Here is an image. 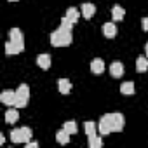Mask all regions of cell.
I'll return each mask as SVG.
<instances>
[{
	"instance_id": "cell-5",
	"label": "cell",
	"mask_w": 148,
	"mask_h": 148,
	"mask_svg": "<svg viewBox=\"0 0 148 148\" xmlns=\"http://www.w3.org/2000/svg\"><path fill=\"white\" fill-rule=\"evenodd\" d=\"M14 99H16V91H4L2 94H0V101H2L4 105L7 106H14Z\"/></svg>"
},
{
	"instance_id": "cell-18",
	"label": "cell",
	"mask_w": 148,
	"mask_h": 148,
	"mask_svg": "<svg viewBox=\"0 0 148 148\" xmlns=\"http://www.w3.org/2000/svg\"><path fill=\"white\" fill-rule=\"evenodd\" d=\"M120 92L125 94V96L134 94V84H132V82H124V84L120 86Z\"/></svg>"
},
{
	"instance_id": "cell-28",
	"label": "cell",
	"mask_w": 148,
	"mask_h": 148,
	"mask_svg": "<svg viewBox=\"0 0 148 148\" xmlns=\"http://www.w3.org/2000/svg\"><path fill=\"white\" fill-rule=\"evenodd\" d=\"M145 51H146V58H148V42H146V47H145Z\"/></svg>"
},
{
	"instance_id": "cell-12",
	"label": "cell",
	"mask_w": 148,
	"mask_h": 148,
	"mask_svg": "<svg viewBox=\"0 0 148 148\" xmlns=\"http://www.w3.org/2000/svg\"><path fill=\"white\" fill-rule=\"evenodd\" d=\"M58 86H59V92H61V94H70V91H71V82H70V80L59 79Z\"/></svg>"
},
{
	"instance_id": "cell-2",
	"label": "cell",
	"mask_w": 148,
	"mask_h": 148,
	"mask_svg": "<svg viewBox=\"0 0 148 148\" xmlns=\"http://www.w3.org/2000/svg\"><path fill=\"white\" fill-rule=\"evenodd\" d=\"M12 143H28L32 139V129L30 127H19L11 132Z\"/></svg>"
},
{
	"instance_id": "cell-19",
	"label": "cell",
	"mask_w": 148,
	"mask_h": 148,
	"mask_svg": "<svg viewBox=\"0 0 148 148\" xmlns=\"http://www.w3.org/2000/svg\"><path fill=\"white\" fill-rule=\"evenodd\" d=\"M56 139H58V143L66 145V143L70 141V134H68L64 129H61V131H58V132H56Z\"/></svg>"
},
{
	"instance_id": "cell-9",
	"label": "cell",
	"mask_w": 148,
	"mask_h": 148,
	"mask_svg": "<svg viewBox=\"0 0 148 148\" xmlns=\"http://www.w3.org/2000/svg\"><path fill=\"white\" fill-rule=\"evenodd\" d=\"M103 35L106 37V38H113L115 35H117V26H115V23H105L103 25Z\"/></svg>"
},
{
	"instance_id": "cell-1",
	"label": "cell",
	"mask_w": 148,
	"mask_h": 148,
	"mask_svg": "<svg viewBox=\"0 0 148 148\" xmlns=\"http://www.w3.org/2000/svg\"><path fill=\"white\" fill-rule=\"evenodd\" d=\"M71 42H73L71 32H64V30L58 28L56 32L51 33V44L54 47H64V45H70Z\"/></svg>"
},
{
	"instance_id": "cell-11",
	"label": "cell",
	"mask_w": 148,
	"mask_h": 148,
	"mask_svg": "<svg viewBox=\"0 0 148 148\" xmlns=\"http://www.w3.org/2000/svg\"><path fill=\"white\" fill-rule=\"evenodd\" d=\"M37 64L42 68V70H49L51 68V56L49 54H40L37 58Z\"/></svg>"
},
{
	"instance_id": "cell-29",
	"label": "cell",
	"mask_w": 148,
	"mask_h": 148,
	"mask_svg": "<svg viewBox=\"0 0 148 148\" xmlns=\"http://www.w3.org/2000/svg\"><path fill=\"white\" fill-rule=\"evenodd\" d=\"M9 2H18V0H9Z\"/></svg>"
},
{
	"instance_id": "cell-7",
	"label": "cell",
	"mask_w": 148,
	"mask_h": 148,
	"mask_svg": "<svg viewBox=\"0 0 148 148\" xmlns=\"http://www.w3.org/2000/svg\"><path fill=\"white\" fill-rule=\"evenodd\" d=\"M110 73H112V77L120 79V77H122V73H124V64H122L120 61L112 63V66H110Z\"/></svg>"
},
{
	"instance_id": "cell-24",
	"label": "cell",
	"mask_w": 148,
	"mask_h": 148,
	"mask_svg": "<svg viewBox=\"0 0 148 148\" xmlns=\"http://www.w3.org/2000/svg\"><path fill=\"white\" fill-rule=\"evenodd\" d=\"M59 28H61V30H64V32H71V28H73V23H71V21H70L66 16H64V18L61 19V25H59Z\"/></svg>"
},
{
	"instance_id": "cell-6",
	"label": "cell",
	"mask_w": 148,
	"mask_h": 148,
	"mask_svg": "<svg viewBox=\"0 0 148 148\" xmlns=\"http://www.w3.org/2000/svg\"><path fill=\"white\" fill-rule=\"evenodd\" d=\"M113 117V132H120L124 129V115L122 113H112Z\"/></svg>"
},
{
	"instance_id": "cell-16",
	"label": "cell",
	"mask_w": 148,
	"mask_h": 148,
	"mask_svg": "<svg viewBox=\"0 0 148 148\" xmlns=\"http://www.w3.org/2000/svg\"><path fill=\"white\" fill-rule=\"evenodd\" d=\"M124 16H125V9H122L120 5H113V9H112V18H113V21H120Z\"/></svg>"
},
{
	"instance_id": "cell-4",
	"label": "cell",
	"mask_w": 148,
	"mask_h": 148,
	"mask_svg": "<svg viewBox=\"0 0 148 148\" xmlns=\"http://www.w3.org/2000/svg\"><path fill=\"white\" fill-rule=\"evenodd\" d=\"M25 49V42H14V40H9L5 44V52L7 54H19L23 52Z\"/></svg>"
},
{
	"instance_id": "cell-17",
	"label": "cell",
	"mask_w": 148,
	"mask_h": 148,
	"mask_svg": "<svg viewBox=\"0 0 148 148\" xmlns=\"http://www.w3.org/2000/svg\"><path fill=\"white\" fill-rule=\"evenodd\" d=\"M66 18H68L71 23H77L79 18H80V14H79V11H77L75 7H70V9H66Z\"/></svg>"
},
{
	"instance_id": "cell-13",
	"label": "cell",
	"mask_w": 148,
	"mask_h": 148,
	"mask_svg": "<svg viewBox=\"0 0 148 148\" xmlns=\"http://www.w3.org/2000/svg\"><path fill=\"white\" fill-rule=\"evenodd\" d=\"M18 120H19V113H18V110L11 108V110L5 112V122H7V124H14V122H18Z\"/></svg>"
},
{
	"instance_id": "cell-15",
	"label": "cell",
	"mask_w": 148,
	"mask_h": 148,
	"mask_svg": "<svg viewBox=\"0 0 148 148\" xmlns=\"http://www.w3.org/2000/svg\"><path fill=\"white\" fill-rule=\"evenodd\" d=\"M63 129H64L70 136H71V134H77V131H79L75 120H68V122H64V124H63Z\"/></svg>"
},
{
	"instance_id": "cell-25",
	"label": "cell",
	"mask_w": 148,
	"mask_h": 148,
	"mask_svg": "<svg viewBox=\"0 0 148 148\" xmlns=\"http://www.w3.org/2000/svg\"><path fill=\"white\" fill-rule=\"evenodd\" d=\"M16 94H19V96H25V98H30V87H28L26 84H21V86L18 87Z\"/></svg>"
},
{
	"instance_id": "cell-27",
	"label": "cell",
	"mask_w": 148,
	"mask_h": 148,
	"mask_svg": "<svg viewBox=\"0 0 148 148\" xmlns=\"http://www.w3.org/2000/svg\"><path fill=\"white\" fill-rule=\"evenodd\" d=\"M26 146H28V148H37V146H38V143H37V141H28V143H26Z\"/></svg>"
},
{
	"instance_id": "cell-20",
	"label": "cell",
	"mask_w": 148,
	"mask_h": 148,
	"mask_svg": "<svg viewBox=\"0 0 148 148\" xmlns=\"http://www.w3.org/2000/svg\"><path fill=\"white\" fill-rule=\"evenodd\" d=\"M9 37H11V40H14V42H23V33H21L19 28H12V30L9 32Z\"/></svg>"
},
{
	"instance_id": "cell-26",
	"label": "cell",
	"mask_w": 148,
	"mask_h": 148,
	"mask_svg": "<svg viewBox=\"0 0 148 148\" xmlns=\"http://www.w3.org/2000/svg\"><path fill=\"white\" fill-rule=\"evenodd\" d=\"M141 26H143L145 32H148V18H143L141 19Z\"/></svg>"
},
{
	"instance_id": "cell-23",
	"label": "cell",
	"mask_w": 148,
	"mask_h": 148,
	"mask_svg": "<svg viewBox=\"0 0 148 148\" xmlns=\"http://www.w3.org/2000/svg\"><path fill=\"white\" fill-rule=\"evenodd\" d=\"M84 129H86L87 138H91V136H94V134H96V124H94V122H91V120L84 124Z\"/></svg>"
},
{
	"instance_id": "cell-8",
	"label": "cell",
	"mask_w": 148,
	"mask_h": 148,
	"mask_svg": "<svg viewBox=\"0 0 148 148\" xmlns=\"http://www.w3.org/2000/svg\"><path fill=\"white\" fill-rule=\"evenodd\" d=\"M82 16L86 18V19H91L92 16H94V12H96V7H94V4H91V2H86V4H82Z\"/></svg>"
},
{
	"instance_id": "cell-14",
	"label": "cell",
	"mask_w": 148,
	"mask_h": 148,
	"mask_svg": "<svg viewBox=\"0 0 148 148\" xmlns=\"http://www.w3.org/2000/svg\"><path fill=\"white\" fill-rule=\"evenodd\" d=\"M136 70H138L139 73L146 71V70H148V58H145V56H139V58L136 59Z\"/></svg>"
},
{
	"instance_id": "cell-10",
	"label": "cell",
	"mask_w": 148,
	"mask_h": 148,
	"mask_svg": "<svg viewBox=\"0 0 148 148\" xmlns=\"http://www.w3.org/2000/svg\"><path fill=\"white\" fill-rule=\"evenodd\" d=\"M103 70H105V63H103L101 58H96V59L91 61V71H92V73L99 75V73H103Z\"/></svg>"
},
{
	"instance_id": "cell-22",
	"label": "cell",
	"mask_w": 148,
	"mask_h": 148,
	"mask_svg": "<svg viewBox=\"0 0 148 148\" xmlns=\"http://www.w3.org/2000/svg\"><path fill=\"white\" fill-rule=\"evenodd\" d=\"M28 99H30V98H25V96H19V94H16L14 106H16V108H25V106L28 105Z\"/></svg>"
},
{
	"instance_id": "cell-3",
	"label": "cell",
	"mask_w": 148,
	"mask_h": 148,
	"mask_svg": "<svg viewBox=\"0 0 148 148\" xmlns=\"http://www.w3.org/2000/svg\"><path fill=\"white\" fill-rule=\"evenodd\" d=\"M98 131H99L101 136H106V134L113 132V117H112V113H106V115L101 117V120L98 124Z\"/></svg>"
},
{
	"instance_id": "cell-21",
	"label": "cell",
	"mask_w": 148,
	"mask_h": 148,
	"mask_svg": "<svg viewBox=\"0 0 148 148\" xmlns=\"http://www.w3.org/2000/svg\"><path fill=\"white\" fill-rule=\"evenodd\" d=\"M89 146H91V148H101V146H103V139H101L98 134H94V136L89 138Z\"/></svg>"
}]
</instances>
